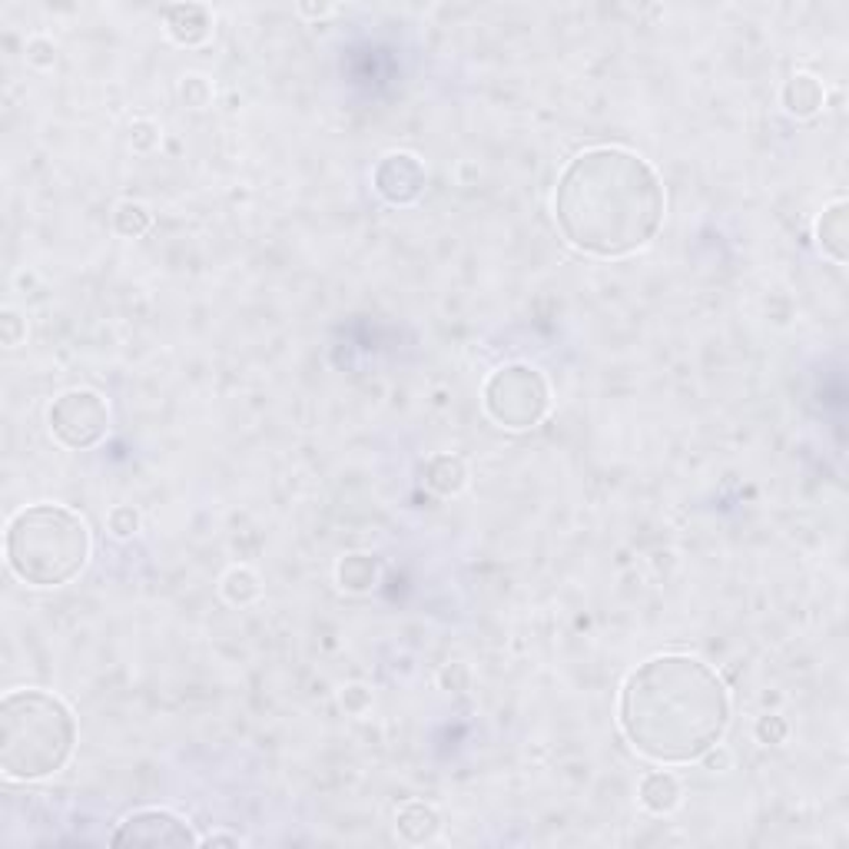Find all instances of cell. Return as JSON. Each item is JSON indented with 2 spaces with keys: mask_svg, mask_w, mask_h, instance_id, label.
Segmentation results:
<instances>
[{
  "mask_svg": "<svg viewBox=\"0 0 849 849\" xmlns=\"http://www.w3.org/2000/svg\"><path fill=\"white\" fill-rule=\"evenodd\" d=\"M667 196L658 170L624 147L577 153L554 186V220L564 239L598 259H621L658 236Z\"/></svg>",
  "mask_w": 849,
  "mask_h": 849,
  "instance_id": "1",
  "label": "cell"
},
{
  "mask_svg": "<svg viewBox=\"0 0 849 849\" xmlns=\"http://www.w3.org/2000/svg\"><path fill=\"white\" fill-rule=\"evenodd\" d=\"M617 721L627 744L654 763H694L731 727V694L690 654L644 661L621 687Z\"/></svg>",
  "mask_w": 849,
  "mask_h": 849,
  "instance_id": "2",
  "label": "cell"
},
{
  "mask_svg": "<svg viewBox=\"0 0 849 849\" xmlns=\"http://www.w3.org/2000/svg\"><path fill=\"white\" fill-rule=\"evenodd\" d=\"M77 747V716L50 690H11L0 700V770L8 779H43L67 766Z\"/></svg>",
  "mask_w": 849,
  "mask_h": 849,
  "instance_id": "3",
  "label": "cell"
},
{
  "mask_svg": "<svg viewBox=\"0 0 849 849\" xmlns=\"http://www.w3.org/2000/svg\"><path fill=\"white\" fill-rule=\"evenodd\" d=\"M8 564L30 587H63L90 561L93 538L87 521L67 504H27L8 525Z\"/></svg>",
  "mask_w": 849,
  "mask_h": 849,
  "instance_id": "4",
  "label": "cell"
},
{
  "mask_svg": "<svg viewBox=\"0 0 849 849\" xmlns=\"http://www.w3.org/2000/svg\"><path fill=\"white\" fill-rule=\"evenodd\" d=\"M482 402L495 425L511 428V432H525V428H535L548 415L551 388H548V378L541 375V369L514 362V365H501L498 372H491V378L485 382V391H482Z\"/></svg>",
  "mask_w": 849,
  "mask_h": 849,
  "instance_id": "5",
  "label": "cell"
},
{
  "mask_svg": "<svg viewBox=\"0 0 849 849\" xmlns=\"http://www.w3.org/2000/svg\"><path fill=\"white\" fill-rule=\"evenodd\" d=\"M50 432L63 448L87 451L97 448L110 432V405L93 388H71L53 399L47 412Z\"/></svg>",
  "mask_w": 849,
  "mask_h": 849,
  "instance_id": "6",
  "label": "cell"
},
{
  "mask_svg": "<svg viewBox=\"0 0 849 849\" xmlns=\"http://www.w3.org/2000/svg\"><path fill=\"white\" fill-rule=\"evenodd\" d=\"M113 846H192L200 842L186 820L170 810H137L129 813L110 836Z\"/></svg>",
  "mask_w": 849,
  "mask_h": 849,
  "instance_id": "7",
  "label": "cell"
},
{
  "mask_svg": "<svg viewBox=\"0 0 849 849\" xmlns=\"http://www.w3.org/2000/svg\"><path fill=\"white\" fill-rule=\"evenodd\" d=\"M425 183H428V173H425V163L415 157V153H405V150H396V153H385L375 170H372V186L375 192L382 196L385 203L391 207H412L422 200L425 192Z\"/></svg>",
  "mask_w": 849,
  "mask_h": 849,
  "instance_id": "8",
  "label": "cell"
},
{
  "mask_svg": "<svg viewBox=\"0 0 849 849\" xmlns=\"http://www.w3.org/2000/svg\"><path fill=\"white\" fill-rule=\"evenodd\" d=\"M163 24H166V34L183 43V47H196L210 40L213 34V14L210 8L203 4H176V8H166L163 11Z\"/></svg>",
  "mask_w": 849,
  "mask_h": 849,
  "instance_id": "9",
  "label": "cell"
},
{
  "mask_svg": "<svg viewBox=\"0 0 849 849\" xmlns=\"http://www.w3.org/2000/svg\"><path fill=\"white\" fill-rule=\"evenodd\" d=\"M846 200H836L823 210L820 223H816V239L820 249L833 259V263H846V249H849V213H846Z\"/></svg>",
  "mask_w": 849,
  "mask_h": 849,
  "instance_id": "10",
  "label": "cell"
},
{
  "mask_svg": "<svg viewBox=\"0 0 849 849\" xmlns=\"http://www.w3.org/2000/svg\"><path fill=\"white\" fill-rule=\"evenodd\" d=\"M422 475H425V485L441 498L459 495L469 485V465L459 459V454H432Z\"/></svg>",
  "mask_w": 849,
  "mask_h": 849,
  "instance_id": "11",
  "label": "cell"
},
{
  "mask_svg": "<svg viewBox=\"0 0 849 849\" xmlns=\"http://www.w3.org/2000/svg\"><path fill=\"white\" fill-rule=\"evenodd\" d=\"M640 803L650 810V813H671V810H677V803H681V797H684V790H681V779L671 773V770H654V773H647L644 779H640Z\"/></svg>",
  "mask_w": 849,
  "mask_h": 849,
  "instance_id": "12",
  "label": "cell"
},
{
  "mask_svg": "<svg viewBox=\"0 0 849 849\" xmlns=\"http://www.w3.org/2000/svg\"><path fill=\"white\" fill-rule=\"evenodd\" d=\"M396 826H399V836L409 839V842H432L441 829V816L432 803H422V800H409L399 813H396Z\"/></svg>",
  "mask_w": 849,
  "mask_h": 849,
  "instance_id": "13",
  "label": "cell"
},
{
  "mask_svg": "<svg viewBox=\"0 0 849 849\" xmlns=\"http://www.w3.org/2000/svg\"><path fill=\"white\" fill-rule=\"evenodd\" d=\"M823 103H826V90L813 74H797V77L787 80V87H783V107L800 120L820 113Z\"/></svg>",
  "mask_w": 849,
  "mask_h": 849,
  "instance_id": "14",
  "label": "cell"
},
{
  "mask_svg": "<svg viewBox=\"0 0 849 849\" xmlns=\"http://www.w3.org/2000/svg\"><path fill=\"white\" fill-rule=\"evenodd\" d=\"M339 584L346 587V591L352 595H362L369 591V587H375L378 580V561L372 554H349L339 561Z\"/></svg>",
  "mask_w": 849,
  "mask_h": 849,
  "instance_id": "15",
  "label": "cell"
},
{
  "mask_svg": "<svg viewBox=\"0 0 849 849\" xmlns=\"http://www.w3.org/2000/svg\"><path fill=\"white\" fill-rule=\"evenodd\" d=\"M150 223H153V213L143 203H137V200H123L113 210V229L123 239H140L150 229Z\"/></svg>",
  "mask_w": 849,
  "mask_h": 849,
  "instance_id": "16",
  "label": "cell"
},
{
  "mask_svg": "<svg viewBox=\"0 0 849 849\" xmlns=\"http://www.w3.org/2000/svg\"><path fill=\"white\" fill-rule=\"evenodd\" d=\"M259 591H263V584H259V577L249 571V567H233L226 577H223V598L236 608H246L259 598Z\"/></svg>",
  "mask_w": 849,
  "mask_h": 849,
  "instance_id": "17",
  "label": "cell"
},
{
  "mask_svg": "<svg viewBox=\"0 0 849 849\" xmlns=\"http://www.w3.org/2000/svg\"><path fill=\"white\" fill-rule=\"evenodd\" d=\"M107 525H110V532H113L116 538H129V535L140 532V514L129 508V504H120V508L110 511Z\"/></svg>",
  "mask_w": 849,
  "mask_h": 849,
  "instance_id": "18",
  "label": "cell"
},
{
  "mask_svg": "<svg viewBox=\"0 0 849 849\" xmlns=\"http://www.w3.org/2000/svg\"><path fill=\"white\" fill-rule=\"evenodd\" d=\"M179 93H183L186 107H192V110H203L213 100V87L207 84V77H186Z\"/></svg>",
  "mask_w": 849,
  "mask_h": 849,
  "instance_id": "19",
  "label": "cell"
},
{
  "mask_svg": "<svg viewBox=\"0 0 849 849\" xmlns=\"http://www.w3.org/2000/svg\"><path fill=\"white\" fill-rule=\"evenodd\" d=\"M0 329H4V346H11V349H17L27 339V322L14 309L4 312V319H0Z\"/></svg>",
  "mask_w": 849,
  "mask_h": 849,
  "instance_id": "20",
  "label": "cell"
},
{
  "mask_svg": "<svg viewBox=\"0 0 849 849\" xmlns=\"http://www.w3.org/2000/svg\"><path fill=\"white\" fill-rule=\"evenodd\" d=\"M27 60L34 63V67H53L57 47H53L50 40H43V37H34V40L27 43Z\"/></svg>",
  "mask_w": 849,
  "mask_h": 849,
  "instance_id": "21",
  "label": "cell"
},
{
  "mask_svg": "<svg viewBox=\"0 0 849 849\" xmlns=\"http://www.w3.org/2000/svg\"><path fill=\"white\" fill-rule=\"evenodd\" d=\"M757 737H760V744H783L787 740V724H783L779 716H763L757 724Z\"/></svg>",
  "mask_w": 849,
  "mask_h": 849,
  "instance_id": "22",
  "label": "cell"
},
{
  "mask_svg": "<svg viewBox=\"0 0 849 849\" xmlns=\"http://www.w3.org/2000/svg\"><path fill=\"white\" fill-rule=\"evenodd\" d=\"M157 140H160L157 126H153V123H147V120L134 123V129H129V143H134L137 150H150Z\"/></svg>",
  "mask_w": 849,
  "mask_h": 849,
  "instance_id": "23",
  "label": "cell"
},
{
  "mask_svg": "<svg viewBox=\"0 0 849 849\" xmlns=\"http://www.w3.org/2000/svg\"><path fill=\"white\" fill-rule=\"evenodd\" d=\"M703 763H707V770H731V763H734V757H731V750L724 747V744H713L703 757H700Z\"/></svg>",
  "mask_w": 849,
  "mask_h": 849,
  "instance_id": "24",
  "label": "cell"
},
{
  "mask_svg": "<svg viewBox=\"0 0 849 849\" xmlns=\"http://www.w3.org/2000/svg\"><path fill=\"white\" fill-rule=\"evenodd\" d=\"M342 703H346L349 710L362 713V710L372 703V697H369V690H365V687H359V684H355V687H349V690L342 694Z\"/></svg>",
  "mask_w": 849,
  "mask_h": 849,
  "instance_id": "25",
  "label": "cell"
},
{
  "mask_svg": "<svg viewBox=\"0 0 849 849\" xmlns=\"http://www.w3.org/2000/svg\"><path fill=\"white\" fill-rule=\"evenodd\" d=\"M203 846H239V836L233 833H210L207 839H200Z\"/></svg>",
  "mask_w": 849,
  "mask_h": 849,
  "instance_id": "26",
  "label": "cell"
},
{
  "mask_svg": "<svg viewBox=\"0 0 849 849\" xmlns=\"http://www.w3.org/2000/svg\"><path fill=\"white\" fill-rule=\"evenodd\" d=\"M329 11H333V8H305V4H302V14H319V17H322V14H329Z\"/></svg>",
  "mask_w": 849,
  "mask_h": 849,
  "instance_id": "27",
  "label": "cell"
}]
</instances>
